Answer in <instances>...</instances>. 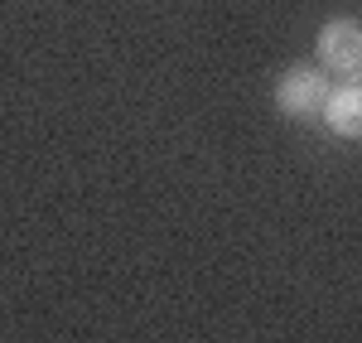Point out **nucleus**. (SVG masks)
I'll return each mask as SVG.
<instances>
[{"mask_svg":"<svg viewBox=\"0 0 362 343\" xmlns=\"http://www.w3.org/2000/svg\"><path fill=\"white\" fill-rule=\"evenodd\" d=\"M324 97H329V78H324V68H285L276 78V112L290 116V121H309V116L324 112Z\"/></svg>","mask_w":362,"mask_h":343,"instance_id":"obj_2","label":"nucleus"},{"mask_svg":"<svg viewBox=\"0 0 362 343\" xmlns=\"http://www.w3.org/2000/svg\"><path fill=\"white\" fill-rule=\"evenodd\" d=\"M314 54L324 63V73H334L343 83H358V73H362V29H358V20H348V15L329 20V25L319 29V39H314Z\"/></svg>","mask_w":362,"mask_h":343,"instance_id":"obj_1","label":"nucleus"},{"mask_svg":"<svg viewBox=\"0 0 362 343\" xmlns=\"http://www.w3.org/2000/svg\"><path fill=\"white\" fill-rule=\"evenodd\" d=\"M324 121H329L334 136L358 141V136H362V87L358 83L329 87V97H324Z\"/></svg>","mask_w":362,"mask_h":343,"instance_id":"obj_3","label":"nucleus"}]
</instances>
